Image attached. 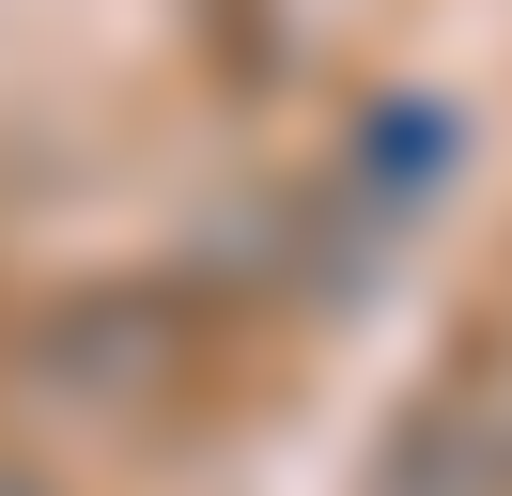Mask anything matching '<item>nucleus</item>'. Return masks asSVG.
I'll use <instances>...</instances> for the list:
<instances>
[{
	"instance_id": "obj_1",
	"label": "nucleus",
	"mask_w": 512,
	"mask_h": 496,
	"mask_svg": "<svg viewBox=\"0 0 512 496\" xmlns=\"http://www.w3.org/2000/svg\"><path fill=\"white\" fill-rule=\"evenodd\" d=\"M450 155H466L450 93H388V109L357 124V171H373V202H419V186H450Z\"/></svg>"
},
{
	"instance_id": "obj_2",
	"label": "nucleus",
	"mask_w": 512,
	"mask_h": 496,
	"mask_svg": "<svg viewBox=\"0 0 512 496\" xmlns=\"http://www.w3.org/2000/svg\"><path fill=\"white\" fill-rule=\"evenodd\" d=\"M466 419H481V465H497V496H512V372H481Z\"/></svg>"
},
{
	"instance_id": "obj_3",
	"label": "nucleus",
	"mask_w": 512,
	"mask_h": 496,
	"mask_svg": "<svg viewBox=\"0 0 512 496\" xmlns=\"http://www.w3.org/2000/svg\"><path fill=\"white\" fill-rule=\"evenodd\" d=\"M0 496H32V481H0Z\"/></svg>"
}]
</instances>
